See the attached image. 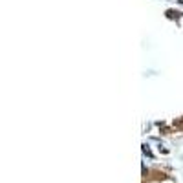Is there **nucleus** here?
<instances>
[]
</instances>
